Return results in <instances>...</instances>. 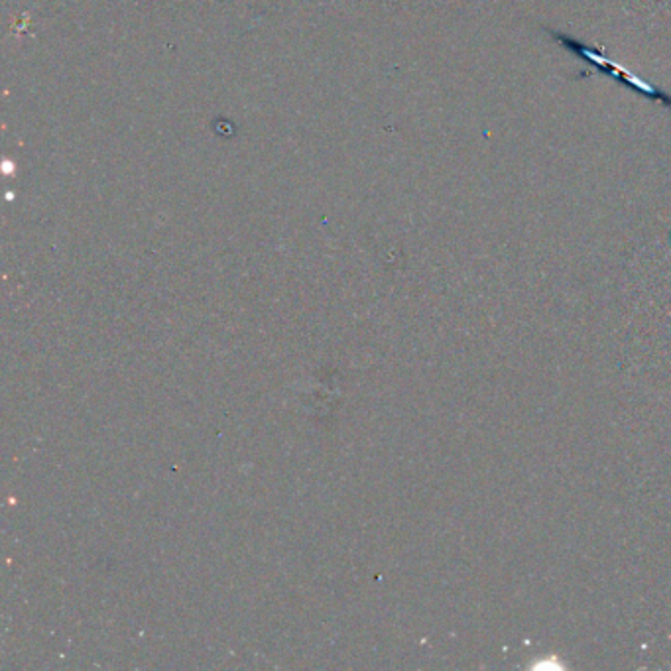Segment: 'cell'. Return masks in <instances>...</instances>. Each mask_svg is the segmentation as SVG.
Segmentation results:
<instances>
[{
  "label": "cell",
  "mask_w": 671,
  "mask_h": 671,
  "mask_svg": "<svg viewBox=\"0 0 671 671\" xmlns=\"http://www.w3.org/2000/svg\"><path fill=\"white\" fill-rule=\"evenodd\" d=\"M551 36L556 38L563 45L565 50L575 54V55L583 57V60H587L595 69H598V72L608 74V75H615L620 81V84L628 85L636 93H640L642 97H647V99H652V101L664 103L666 107L671 109V95H669V93H666L664 89H659V87L652 85L650 81L632 75L620 64H617L615 60H612V57H608V55H605L600 50L593 48V45H587V44H583L579 40H575L573 36H567V34L553 32V30H551Z\"/></svg>",
  "instance_id": "cell-1"
}]
</instances>
